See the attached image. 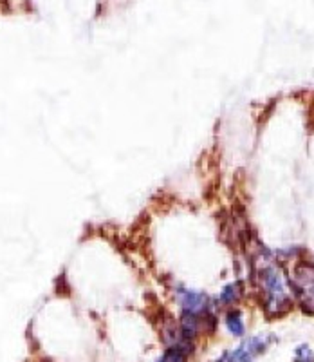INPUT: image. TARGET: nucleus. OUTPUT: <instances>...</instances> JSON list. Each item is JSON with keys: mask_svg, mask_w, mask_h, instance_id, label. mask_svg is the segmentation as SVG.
I'll return each mask as SVG.
<instances>
[{"mask_svg": "<svg viewBox=\"0 0 314 362\" xmlns=\"http://www.w3.org/2000/svg\"><path fill=\"white\" fill-rule=\"evenodd\" d=\"M241 292H242V284L238 283H231L228 284L224 290H222L221 297H219V303L221 305H231V303H235V300L241 297Z\"/></svg>", "mask_w": 314, "mask_h": 362, "instance_id": "6", "label": "nucleus"}, {"mask_svg": "<svg viewBox=\"0 0 314 362\" xmlns=\"http://www.w3.org/2000/svg\"><path fill=\"white\" fill-rule=\"evenodd\" d=\"M226 326L231 332L235 337H241L244 335V321H242V313L241 312H229L228 317H226Z\"/></svg>", "mask_w": 314, "mask_h": 362, "instance_id": "5", "label": "nucleus"}, {"mask_svg": "<svg viewBox=\"0 0 314 362\" xmlns=\"http://www.w3.org/2000/svg\"><path fill=\"white\" fill-rule=\"evenodd\" d=\"M177 299H179L181 306H183L186 315L197 317L199 313L208 310L210 299L208 296L203 292H195V290H190V288H179V292H177Z\"/></svg>", "mask_w": 314, "mask_h": 362, "instance_id": "3", "label": "nucleus"}, {"mask_svg": "<svg viewBox=\"0 0 314 362\" xmlns=\"http://www.w3.org/2000/svg\"><path fill=\"white\" fill-rule=\"evenodd\" d=\"M262 286L265 293V310L270 313H284L289 310L291 299L286 292L280 274L273 267L262 270Z\"/></svg>", "mask_w": 314, "mask_h": 362, "instance_id": "1", "label": "nucleus"}, {"mask_svg": "<svg viewBox=\"0 0 314 362\" xmlns=\"http://www.w3.org/2000/svg\"><path fill=\"white\" fill-rule=\"evenodd\" d=\"M190 351H192V346L188 344L186 341L179 342V344L171 346L170 350H168L157 362H186Z\"/></svg>", "mask_w": 314, "mask_h": 362, "instance_id": "4", "label": "nucleus"}, {"mask_svg": "<svg viewBox=\"0 0 314 362\" xmlns=\"http://www.w3.org/2000/svg\"><path fill=\"white\" fill-rule=\"evenodd\" d=\"M296 362H313L310 348H307V346H300L296 351Z\"/></svg>", "mask_w": 314, "mask_h": 362, "instance_id": "7", "label": "nucleus"}, {"mask_svg": "<svg viewBox=\"0 0 314 362\" xmlns=\"http://www.w3.org/2000/svg\"><path fill=\"white\" fill-rule=\"evenodd\" d=\"M271 341H273V337H270V335H257V337H251L248 339V341L242 342V344L238 346V348H235V350L226 351L217 362H251L270 348Z\"/></svg>", "mask_w": 314, "mask_h": 362, "instance_id": "2", "label": "nucleus"}]
</instances>
